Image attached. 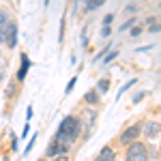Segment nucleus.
<instances>
[{
	"label": "nucleus",
	"instance_id": "nucleus-20",
	"mask_svg": "<svg viewBox=\"0 0 161 161\" xmlns=\"http://www.w3.org/2000/svg\"><path fill=\"white\" fill-rule=\"evenodd\" d=\"M108 50H110V45H105V47H103V50H101L99 54H97V56H95V62H99L101 58H103V56H105V54H108Z\"/></svg>",
	"mask_w": 161,
	"mask_h": 161
},
{
	"label": "nucleus",
	"instance_id": "nucleus-34",
	"mask_svg": "<svg viewBox=\"0 0 161 161\" xmlns=\"http://www.w3.org/2000/svg\"><path fill=\"white\" fill-rule=\"evenodd\" d=\"M159 7H161V2H159Z\"/></svg>",
	"mask_w": 161,
	"mask_h": 161
},
{
	"label": "nucleus",
	"instance_id": "nucleus-7",
	"mask_svg": "<svg viewBox=\"0 0 161 161\" xmlns=\"http://www.w3.org/2000/svg\"><path fill=\"white\" fill-rule=\"evenodd\" d=\"M11 22V15L7 13L4 7H0V45H4V37H7V26Z\"/></svg>",
	"mask_w": 161,
	"mask_h": 161
},
{
	"label": "nucleus",
	"instance_id": "nucleus-16",
	"mask_svg": "<svg viewBox=\"0 0 161 161\" xmlns=\"http://www.w3.org/2000/svg\"><path fill=\"white\" fill-rule=\"evenodd\" d=\"M116 56H118V50H112V52H108V54H105V58H103V62H105V64H110V62L114 60Z\"/></svg>",
	"mask_w": 161,
	"mask_h": 161
},
{
	"label": "nucleus",
	"instance_id": "nucleus-1",
	"mask_svg": "<svg viewBox=\"0 0 161 161\" xmlns=\"http://www.w3.org/2000/svg\"><path fill=\"white\" fill-rule=\"evenodd\" d=\"M58 133L69 136L73 142H77L82 137V127H80V118L77 116H64L58 125Z\"/></svg>",
	"mask_w": 161,
	"mask_h": 161
},
{
	"label": "nucleus",
	"instance_id": "nucleus-2",
	"mask_svg": "<svg viewBox=\"0 0 161 161\" xmlns=\"http://www.w3.org/2000/svg\"><path fill=\"white\" fill-rule=\"evenodd\" d=\"M77 118H80V127H82V140H88L90 133H92V129H95V123H97V110L95 108H88Z\"/></svg>",
	"mask_w": 161,
	"mask_h": 161
},
{
	"label": "nucleus",
	"instance_id": "nucleus-21",
	"mask_svg": "<svg viewBox=\"0 0 161 161\" xmlns=\"http://www.w3.org/2000/svg\"><path fill=\"white\" fill-rule=\"evenodd\" d=\"M32 116H35V110H32V105H28V108H26V120L30 123V120H32Z\"/></svg>",
	"mask_w": 161,
	"mask_h": 161
},
{
	"label": "nucleus",
	"instance_id": "nucleus-14",
	"mask_svg": "<svg viewBox=\"0 0 161 161\" xmlns=\"http://www.w3.org/2000/svg\"><path fill=\"white\" fill-rule=\"evenodd\" d=\"M108 88H110V80H99L97 90H99V92H108Z\"/></svg>",
	"mask_w": 161,
	"mask_h": 161
},
{
	"label": "nucleus",
	"instance_id": "nucleus-26",
	"mask_svg": "<svg viewBox=\"0 0 161 161\" xmlns=\"http://www.w3.org/2000/svg\"><path fill=\"white\" fill-rule=\"evenodd\" d=\"M144 97H146V92H137L136 97H133V103H140V101L144 99Z\"/></svg>",
	"mask_w": 161,
	"mask_h": 161
},
{
	"label": "nucleus",
	"instance_id": "nucleus-22",
	"mask_svg": "<svg viewBox=\"0 0 161 161\" xmlns=\"http://www.w3.org/2000/svg\"><path fill=\"white\" fill-rule=\"evenodd\" d=\"M82 45H84V47L88 45V32H86V26L82 28Z\"/></svg>",
	"mask_w": 161,
	"mask_h": 161
},
{
	"label": "nucleus",
	"instance_id": "nucleus-18",
	"mask_svg": "<svg viewBox=\"0 0 161 161\" xmlns=\"http://www.w3.org/2000/svg\"><path fill=\"white\" fill-rule=\"evenodd\" d=\"M75 84H77V77H71V80H69V84H67V88H64V95H69V92L75 88Z\"/></svg>",
	"mask_w": 161,
	"mask_h": 161
},
{
	"label": "nucleus",
	"instance_id": "nucleus-11",
	"mask_svg": "<svg viewBox=\"0 0 161 161\" xmlns=\"http://www.w3.org/2000/svg\"><path fill=\"white\" fill-rule=\"evenodd\" d=\"M99 95H101V92L97 90V88H90V90H86V95H84V101H86L88 105H92V108H95V105H99V103H101Z\"/></svg>",
	"mask_w": 161,
	"mask_h": 161
},
{
	"label": "nucleus",
	"instance_id": "nucleus-15",
	"mask_svg": "<svg viewBox=\"0 0 161 161\" xmlns=\"http://www.w3.org/2000/svg\"><path fill=\"white\" fill-rule=\"evenodd\" d=\"M136 82H137L136 77H133V80H129V82H127V84H125V86L120 88V90H118V97H123V95H125V90H129V88L133 86V84H136ZM118 97H116V99H118Z\"/></svg>",
	"mask_w": 161,
	"mask_h": 161
},
{
	"label": "nucleus",
	"instance_id": "nucleus-4",
	"mask_svg": "<svg viewBox=\"0 0 161 161\" xmlns=\"http://www.w3.org/2000/svg\"><path fill=\"white\" fill-rule=\"evenodd\" d=\"M140 133H142V125L136 123V125H131L129 129H125L123 133L118 136V142H120V144H131V142H136L137 137H140Z\"/></svg>",
	"mask_w": 161,
	"mask_h": 161
},
{
	"label": "nucleus",
	"instance_id": "nucleus-3",
	"mask_svg": "<svg viewBox=\"0 0 161 161\" xmlns=\"http://www.w3.org/2000/svg\"><path fill=\"white\" fill-rule=\"evenodd\" d=\"M127 155H125V161H148V146L142 144V142H131L127 144Z\"/></svg>",
	"mask_w": 161,
	"mask_h": 161
},
{
	"label": "nucleus",
	"instance_id": "nucleus-33",
	"mask_svg": "<svg viewBox=\"0 0 161 161\" xmlns=\"http://www.w3.org/2000/svg\"><path fill=\"white\" fill-rule=\"evenodd\" d=\"M2 161H9V159H7V157H4V159H2Z\"/></svg>",
	"mask_w": 161,
	"mask_h": 161
},
{
	"label": "nucleus",
	"instance_id": "nucleus-29",
	"mask_svg": "<svg viewBox=\"0 0 161 161\" xmlns=\"http://www.w3.org/2000/svg\"><path fill=\"white\" fill-rule=\"evenodd\" d=\"M11 150H17V136L11 137Z\"/></svg>",
	"mask_w": 161,
	"mask_h": 161
},
{
	"label": "nucleus",
	"instance_id": "nucleus-12",
	"mask_svg": "<svg viewBox=\"0 0 161 161\" xmlns=\"http://www.w3.org/2000/svg\"><path fill=\"white\" fill-rule=\"evenodd\" d=\"M17 86H19V84H17L15 80H13V82H9V84H7V88H4V95H7L9 99H13V97H15V92H17Z\"/></svg>",
	"mask_w": 161,
	"mask_h": 161
},
{
	"label": "nucleus",
	"instance_id": "nucleus-19",
	"mask_svg": "<svg viewBox=\"0 0 161 161\" xmlns=\"http://www.w3.org/2000/svg\"><path fill=\"white\" fill-rule=\"evenodd\" d=\"M136 24V17H131V19H127V22H125L123 26H120V28H118V30H120V32H125V30H127V28H131V26Z\"/></svg>",
	"mask_w": 161,
	"mask_h": 161
},
{
	"label": "nucleus",
	"instance_id": "nucleus-27",
	"mask_svg": "<svg viewBox=\"0 0 161 161\" xmlns=\"http://www.w3.org/2000/svg\"><path fill=\"white\" fill-rule=\"evenodd\" d=\"M101 35H103V37H110V35H112V28H110V26H103Z\"/></svg>",
	"mask_w": 161,
	"mask_h": 161
},
{
	"label": "nucleus",
	"instance_id": "nucleus-8",
	"mask_svg": "<svg viewBox=\"0 0 161 161\" xmlns=\"http://www.w3.org/2000/svg\"><path fill=\"white\" fill-rule=\"evenodd\" d=\"M161 131V125L157 123V120H150V123H146L144 127H142V133L146 137H157Z\"/></svg>",
	"mask_w": 161,
	"mask_h": 161
},
{
	"label": "nucleus",
	"instance_id": "nucleus-28",
	"mask_svg": "<svg viewBox=\"0 0 161 161\" xmlns=\"http://www.w3.org/2000/svg\"><path fill=\"white\" fill-rule=\"evenodd\" d=\"M142 28H144V26H136V28L131 30V37H137V35L142 32Z\"/></svg>",
	"mask_w": 161,
	"mask_h": 161
},
{
	"label": "nucleus",
	"instance_id": "nucleus-9",
	"mask_svg": "<svg viewBox=\"0 0 161 161\" xmlns=\"http://www.w3.org/2000/svg\"><path fill=\"white\" fill-rule=\"evenodd\" d=\"M95 161H116V150L112 146H103L99 150V155L95 157Z\"/></svg>",
	"mask_w": 161,
	"mask_h": 161
},
{
	"label": "nucleus",
	"instance_id": "nucleus-30",
	"mask_svg": "<svg viewBox=\"0 0 161 161\" xmlns=\"http://www.w3.org/2000/svg\"><path fill=\"white\" fill-rule=\"evenodd\" d=\"M150 32H161V24H153V28H150Z\"/></svg>",
	"mask_w": 161,
	"mask_h": 161
},
{
	"label": "nucleus",
	"instance_id": "nucleus-5",
	"mask_svg": "<svg viewBox=\"0 0 161 161\" xmlns=\"http://www.w3.org/2000/svg\"><path fill=\"white\" fill-rule=\"evenodd\" d=\"M4 45L9 50H15L17 47V22L11 19L9 26H7V37H4Z\"/></svg>",
	"mask_w": 161,
	"mask_h": 161
},
{
	"label": "nucleus",
	"instance_id": "nucleus-13",
	"mask_svg": "<svg viewBox=\"0 0 161 161\" xmlns=\"http://www.w3.org/2000/svg\"><path fill=\"white\" fill-rule=\"evenodd\" d=\"M7 64H9V60H7L4 54L0 52V80H4V75H7Z\"/></svg>",
	"mask_w": 161,
	"mask_h": 161
},
{
	"label": "nucleus",
	"instance_id": "nucleus-17",
	"mask_svg": "<svg viewBox=\"0 0 161 161\" xmlns=\"http://www.w3.org/2000/svg\"><path fill=\"white\" fill-rule=\"evenodd\" d=\"M35 140H37V136H32L30 140H28V146L24 148V157H26V155H30V150L35 148Z\"/></svg>",
	"mask_w": 161,
	"mask_h": 161
},
{
	"label": "nucleus",
	"instance_id": "nucleus-24",
	"mask_svg": "<svg viewBox=\"0 0 161 161\" xmlns=\"http://www.w3.org/2000/svg\"><path fill=\"white\" fill-rule=\"evenodd\" d=\"M28 133H30V123H28V120H26L24 129H22V137H28Z\"/></svg>",
	"mask_w": 161,
	"mask_h": 161
},
{
	"label": "nucleus",
	"instance_id": "nucleus-25",
	"mask_svg": "<svg viewBox=\"0 0 161 161\" xmlns=\"http://www.w3.org/2000/svg\"><path fill=\"white\" fill-rule=\"evenodd\" d=\"M52 161H69V155H56L52 157Z\"/></svg>",
	"mask_w": 161,
	"mask_h": 161
},
{
	"label": "nucleus",
	"instance_id": "nucleus-23",
	"mask_svg": "<svg viewBox=\"0 0 161 161\" xmlns=\"http://www.w3.org/2000/svg\"><path fill=\"white\" fill-rule=\"evenodd\" d=\"M112 19H114V13H108V15L103 17V26H110V24H112Z\"/></svg>",
	"mask_w": 161,
	"mask_h": 161
},
{
	"label": "nucleus",
	"instance_id": "nucleus-32",
	"mask_svg": "<svg viewBox=\"0 0 161 161\" xmlns=\"http://www.w3.org/2000/svg\"><path fill=\"white\" fill-rule=\"evenodd\" d=\"M37 161H47V159H37Z\"/></svg>",
	"mask_w": 161,
	"mask_h": 161
},
{
	"label": "nucleus",
	"instance_id": "nucleus-31",
	"mask_svg": "<svg viewBox=\"0 0 161 161\" xmlns=\"http://www.w3.org/2000/svg\"><path fill=\"white\" fill-rule=\"evenodd\" d=\"M50 2H52V0H45V7H50Z\"/></svg>",
	"mask_w": 161,
	"mask_h": 161
},
{
	"label": "nucleus",
	"instance_id": "nucleus-6",
	"mask_svg": "<svg viewBox=\"0 0 161 161\" xmlns=\"http://www.w3.org/2000/svg\"><path fill=\"white\" fill-rule=\"evenodd\" d=\"M19 69H17V75H15V82L17 84H24V80H26V75H28V69L32 67V62H30V58H28V54H22L19 56Z\"/></svg>",
	"mask_w": 161,
	"mask_h": 161
},
{
	"label": "nucleus",
	"instance_id": "nucleus-10",
	"mask_svg": "<svg viewBox=\"0 0 161 161\" xmlns=\"http://www.w3.org/2000/svg\"><path fill=\"white\" fill-rule=\"evenodd\" d=\"M56 155H69V153L62 148L60 144H56V142L52 140L50 144H47V148H45V157H47V159H52V157H56Z\"/></svg>",
	"mask_w": 161,
	"mask_h": 161
}]
</instances>
